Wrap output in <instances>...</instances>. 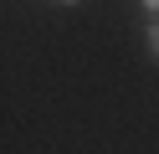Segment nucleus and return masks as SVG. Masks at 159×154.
<instances>
[{
  "label": "nucleus",
  "instance_id": "1",
  "mask_svg": "<svg viewBox=\"0 0 159 154\" xmlns=\"http://www.w3.org/2000/svg\"><path fill=\"white\" fill-rule=\"evenodd\" d=\"M144 46H149V57L159 51V26H154V16H149V26H144Z\"/></svg>",
  "mask_w": 159,
  "mask_h": 154
},
{
  "label": "nucleus",
  "instance_id": "2",
  "mask_svg": "<svg viewBox=\"0 0 159 154\" xmlns=\"http://www.w3.org/2000/svg\"><path fill=\"white\" fill-rule=\"evenodd\" d=\"M144 5V16H159V0H139Z\"/></svg>",
  "mask_w": 159,
  "mask_h": 154
},
{
  "label": "nucleus",
  "instance_id": "3",
  "mask_svg": "<svg viewBox=\"0 0 159 154\" xmlns=\"http://www.w3.org/2000/svg\"><path fill=\"white\" fill-rule=\"evenodd\" d=\"M57 5H77V0H57Z\"/></svg>",
  "mask_w": 159,
  "mask_h": 154
}]
</instances>
